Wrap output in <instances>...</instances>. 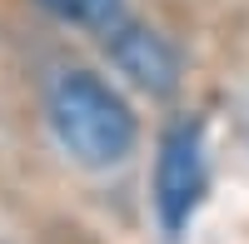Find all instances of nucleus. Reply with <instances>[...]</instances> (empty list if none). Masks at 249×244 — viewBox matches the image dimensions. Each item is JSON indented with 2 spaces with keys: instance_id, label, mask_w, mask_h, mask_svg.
I'll return each instance as SVG.
<instances>
[{
  "instance_id": "obj_1",
  "label": "nucleus",
  "mask_w": 249,
  "mask_h": 244,
  "mask_svg": "<svg viewBox=\"0 0 249 244\" xmlns=\"http://www.w3.org/2000/svg\"><path fill=\"white\" fill-rule=\"evenodd\" d=\"M50 125L80 165L105 170L135 150V115L130 105L90 70H65L50 85Z\"/></svg>"
},
{
  "instance_id": "obj_2",
  "label": "nucleus",
  "mask_w": 249,
  "mask_h": 244,
  "mask_svg": "<svg viewBox=\"0 0 249 244\" xmlns=\"http://www.w3.org/2000/svg\"><path fill=\"white\" fill-rule=\"evenodd\" d=\"M204 194V135L199 125H175L160 139V159H155V209L160 225L179 234L190 225V214Z\"/></svg>"
},
{
  "instance_id": "obj_3",
  "label": "nucleus",
  "mask_w": 249,
  "mask_h": 244,
  "mask_svg": "<svg viewBox=\"0 0 249 244\" xmlns=\"http://www.w3.org/2000/svg\"><path fill=\"white\" fill-rule=\"evenodd\" d=\"M110 50H115L120 70L130 75L135 85L155 90V95L175 90V55H170V45H164L160 35L135 30V25H115L110 30Z\"/></svg>"
},
{
  "instance_id": "obj_4",
  "label": "nucleus",
  "mask_w": 249,
  "mask_h": 244,
  "mask_svg": "<svg viewBox=\"0 0 249 244\" xmlns=\"http://www.w3.org/2000/svg\"><path fill=\"white\" fill-rule=\"evenodd\" d=\"M45 10H55L60 20H75V25H90V30H115L120 15H124V0H40Z\"/></svg>"
}]
</instances>
